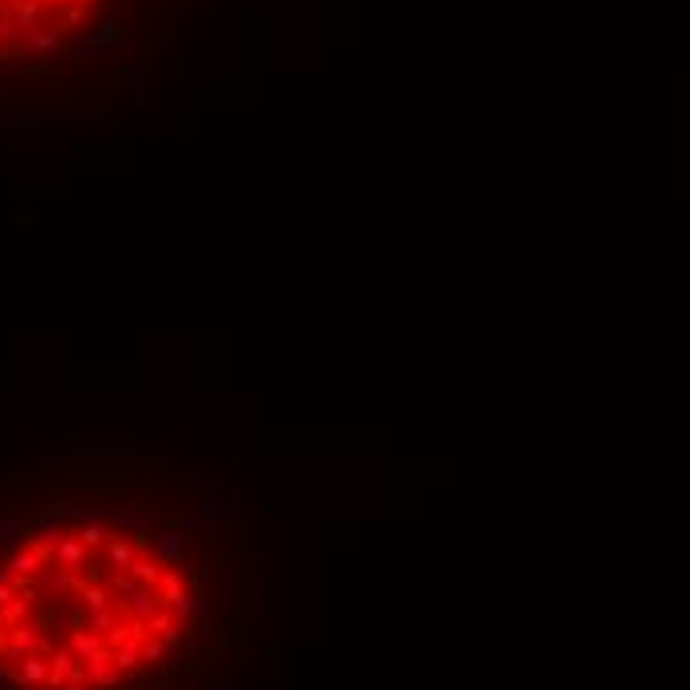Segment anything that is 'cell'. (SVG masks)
<instances>
[{
  "label": "cell",
  "mask_w": 690,
  "mask_h": 690,
  "mask_svg": "<svg viewBox=\"0 0 690 690\" xmlns=\"http://www.w3.org/2000/svg\"><path fill=\"white\" fill-rule=\"evenodd\" d=\"M199 607L155 528L44 512L0 551V686L135 690L183 647Z\"/></svg>",
  "instance_id": "obj_1"
}]
</instances>
